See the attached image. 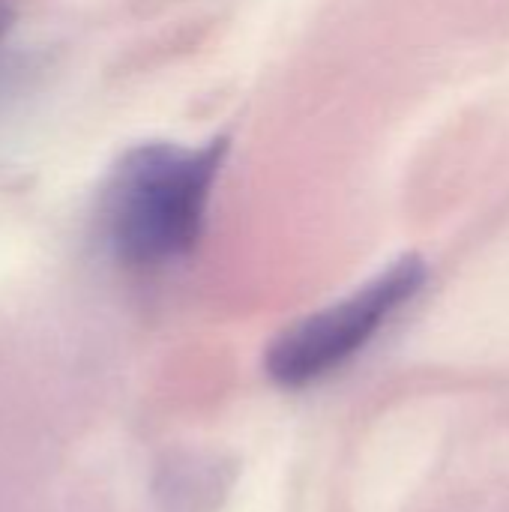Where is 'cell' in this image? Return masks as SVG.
<instances>
[{
	"label": "cell",
	"mask_w": 509,
	"mask_h": 512,
	"mask_svg": "<svg viewBox=\"0 0 509 512\" xmlns=\"http://www.w3.org/2000/svg\"><path fill=\"white\" fill-rule=\"evenodd\" d=\"M228 138L207 144L147 141L120 156L99 195V225L114 258L156 270L186 258L207 222Z\"/></svg>",
	"instance_id": "1"
},
{
	"label": "cell",
	"mask_w": 509,
	"mask_h": 512,
	"mask_svg": "<svg viewBox=\"0 0 509 512\" xmlns=\"http://www.w3.org/2000/svg\"><path fill=\"white\" fill-rule=\"evenodd\" d=\"M426 282V264L417 255L393 261L351 297L303 318L285 330L267 351V375L291 390L309 387L342 369L375 333L408 306Z\"/></svg>",
	"instance_id": "2"
},
{
	"label": "cell",
	"mask_w": 509,
	"mask_h": 512,
	"mask_svg": "<svg viewBox=\"0 0 509 512\" xmlns=\"http://www.w3.org/2000/svg\"><path fill=\"white\" fill-rule=\"evenodd\" d=\"M15 15H18V9H15V0H0V42L6 39V33L12 30V24H15Z\"/></svg>",
	"instance_id": "3"
}]
</instances>
